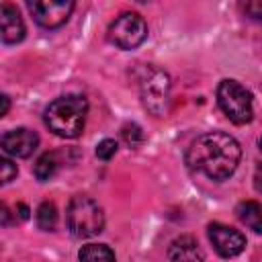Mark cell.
Wrapping results in <instances>:
<instances>
[{"mask_svg":"<svg viewBox=\"0 0 262 262\" xmlns=\"http://www.w3.org/2000/svg\"><path fill=\"white\" fill-rule=\"evenodd\" d=\"M239 158L242 147L237 139L223 131H209L199 135L186 151L188 166L211 180L229 178L235 172Z\"/></svg>","mask_w":262,"mask_h":262,"instance_id":"cell-1","label":"cell"},{"mask_svg":"<svg viewBox=\"0 0 262 262\" xmlns=\"http://www.w3.org/2000/svg\"><path fill=\"white\" fill-rule=\"evenodd\" d=\"M88 113V100L82 94H66L45 108V125L57 137L74 139L82 133Z\"/></svg>","mask_w":262,"mask_h":262,"instance_id":"cell-2","label":"cell"},{"mask_svg":"<svg viewBox=\"0 0 262 262\" xmlns=\"http://www.w3.org/2000/svg\"><path fill=\"white\" fill-rule=\"evenodd\" d=\"M66 223L74 237H92L98 235L104 227L102 207L84 194H76L70 199L66 207Z\"/></svg>","mask_w":262,"mask_h":262,"instance_id":"cell-3","label":"cell"},{"mask_svg":"<svg viewBox=\"0 0 262 262\" xmlns=\"http://www.w3.org/2000/svg\"><path fill=\"white\" fill-rule=\"evenodd\" d=\"M217 102L225 117L235 125H246L254 117L252 94L237 80H221L217 86Z\"/></svg>","mask_w":262,"mask_h":262,"instance_id":"cell-4","label":"cell"},{"mask_svg":"<svg viewBox=\"0 0 262 262\" xmlns=\"http://www.w3.org/2000/svg\"><path fill=\"white\" fill-rule=\"evenodd\" d=\"M145 39L147 23L137 12H123L108 27V41L119 49H135Z\"/></svg>","mask_w":262,"mask_h":262,"instance_id":"cell-5","label":"cell"},{"mask_svg":"<svg viewBox=\"0 0 262 262\" xmlns=\"http://www.w3.org/2000/svg\"><path fill=\"white\" fill-rule=\"evenodd\" d=\"M141 100L151 115L160 117L166 113L170 100V78L166 72L149 70L145 74L141 80Z\"/></svg>","mask_w":262,"mask_h":262,"instance_id":"cell-6","label":"cell"},{"mask_svg":"<svg viewBox=\"0 0 262 262\" xmlns=\"http://www.w3.org/2000/svg\"><path fill=\"white\" fill-rule=\"evenodd\" d=\"M72 0H35L29 2V10L35 18V23L43 29H57L68 23L72 10H74Z\"/></svg>","mask_w":262,"mask_h":262,"instance_id":"cell-7","label":"cell"},{"mask_svg":"<svg viewBox=\"0 0 262 262\" xmlns=\"http://www.w3.org/2000/svg\"><path fill=\"white\" fill-rule=\"evenodd\" d=\"M207 233H209V239L215 248V252L223 258H235L244 252L246 248V237L242 231L229 227V225H223V223H211L207 227Z\"/></svg>","mask_w":262,"mask_h":262,"instance_id":"cell-8","label":"cell"},{"mask_svg":"<svg viewBox=\"0 0 262 262\" xmlns=\"http://www.w3.org/2000/svg\"><path fill=\"white\" fill-rule=\"evenodd\" d=\"M4 154L14 156V158H29L37 145H39V135L27 127H18V129H10L2 135L0 139Z\"/></svg>","mask_w":262,"mask_h":262,"instance_id":"cell-9","label":"cell"},{"mask_svg":"<svg viewBox=\"0 0 262 262\" xmlns=\"http://www.w3.org/2000/svg\"><path fill=\"white\" fill-rule=\"evenodd\" d=\"M0 31H2V41L6 45H14L25 39V23L16 10V6L4 2L0 6Z\"/></svg>","mask_w":262,"mask_h":262,"instance_id":"cell-10","label":"cell"},{"mask_svg":"<svg viewBox=\"0 0 262 262\" xmlns=\"http://www.w3.org/2000/svg\"><path fill=\"white\" fill-rule=\"evenodd\" d=\"M168 262H203L205 254L192 235H180L168 246Z\"/></svg>","mask_w":262,"mask_h":262,"instance_id":"cell-11","label":"cell"},{"mask_svg":"<svg viewBox=\"0 0 262 262\" xmlns=\"http://www.w3.org/2000/svg\"><path fill=\"white\" fill-rule=\"evenodd\" d=\"M237 219L256 233H262V203L258 201H244L237 205Z\"/></svg>","mask_w":262,"mask_h":262,"instance_id":"cell-12","label":"cell"},{"mask_svg":"<svg viewBox=\"0 0 262 262\" xmlns=\"http://www.w3.org/2000/svg\"><path fill=\"white\" fill-rule=\"evenodd\" d=\"M80 262H117L115 252L106 244H86L78 252Z\"/></svg>","mask_w":262,"mask_h":262,"instance_id":"cell-13","label":"cell"},{"mask_svg":"<svg viewBox=\"0 0 262 262\" xmlns=\"http://www.w3.org/2000/svg\"><path fill=\"white\" fill-rule=\"evenodd\" d=\"M35 217H37L39 229H43V231H53L55 225H57V209L49 201H45V203H41L37 207V215Z\"/></svg>","mask_w":262,"mask_h":262,"instance_id":"cell-14","label":"cell"},{"mask_svg":"<svg viewBox=\"0 0 262 262\" xmlns=\"http://www.w3.org/2000/svg\"><path fill=\"white\" fill-rule=\"evenodd\" d=\"M33 172H35L37 180H41V182L53 178V174L57 172V158H55V154H49V151H47V154L39 156V160L35 162Z\"/></svg>","mask_w":262,"mask_h":262,"instance_id":"cell-15","label":"cell"},{"mask_svg":"<svg viewBox=\"0 0 262 262\" xmlns=\"http://www.w3.org/2000/svg\"><path fill=\"white\" fill-rule=\"evenodd\" d=\"M121 135H123V139H125L131 147H135V145H139V143L143 141L141 127H137L135 123H127V125L121 129Z\"/></svg>","mask_w":262,"mask_h":262,"instance_id":"cell-16","label":"cell"},{"mask_svg":"<svg viewBox=\"0 0 262 262\" xmlns=\"http://www.w3.org/2000/svg\"><path fill=\"white\" fill-rule=\"evenodd\" d=\"M117 149H119V145H117L115 139H102V141L96 145V158L108 162V160L117 154Z\"/></svg>","mask_w":262,"mask_h":262,"instance_id":"cell-17","label":"cell"},{"mask_svg":"<svg viewBox=\"0 0 262 262\" xmlns=\"http://www.w3.org/2000/svg\"><path fill=\"white\" fill-rule=\"evenodd\" d=\"M0 168H2V184H8L14 176H16V164L10 158H2L0 160Z\"/></svg>","mask_w":262,"mask_h":262,"instance_id":"cell-18","label":"cell"},{"mask_svg":"<svg viewBox=\"0 0 262 262\" xmlns=\"http://www.w3.org/2000/svg\"><path fill=\"white\" fill-rule=\"evenodd\" d=\"M244 12H246V16L260 20V18H262V2H260V0L246 2V4H244Z\"/></svg>","mask_w":262,"mask_h":262,"instance_id":"cell-19","label":"cell"},{"mask_svg":"<svg viewBox=\"0 0 262 262\" xmlns=\"http://www.w3.org/2000/svg\"><path fill=\"white\" fill-rule=\"evenodd\" d=\"M254 188L258 192H262V164L256 166V172H254Z\"/></svg>","mask_w":262,"mask_h":262,"instance_id":"cell-20","label":"cell"},{"mask_svg":"<svg viewBox=\"0 0 262 262\" xmlns=\"http://www.w3.org/2000/svg\"><path fill=\"white\" fill-rule=\"evenodd\" d=\"M0 100H2V108H0V117H4V115L8 113V108H10V98H8L6 94H2V98H0Z\"/></svg>","mask_w":262,"mask_h":262,"instance_id":"cell-21","label":"cell"},{"mask_svg":"<svg viewBox=\"0 0 262 262\" xmlns=\"http://www.w3.org/2000/svg\"><path fill=\"white\" fill-rule=\"evenodd\" d=\"M16 211H18V217L25 221V219H29V207L27 205H23V203H18L16 205Z\"/></svg>","mask_w":262,"mask_h":262,"instance_id":"cell-22","label":"cell"},{"mask_svg":"<svg viewBox=\"0 0 262 262\" xmlns=\"http://www.w3.org/2000/svg\"><path fill=\"white\" fill-rule=\"evenodd\" d=\"M260 149H262V137H260Z\"/></svg>","mask_w":262,"mask_h":262,"instance_id":"cell-23","label":"cell"}]
</instances>
